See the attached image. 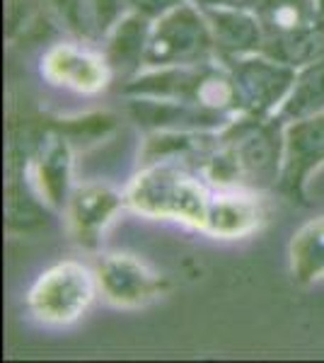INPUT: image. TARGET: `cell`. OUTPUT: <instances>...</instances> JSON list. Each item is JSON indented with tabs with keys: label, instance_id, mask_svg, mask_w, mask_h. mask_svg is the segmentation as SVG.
<instances>
[{
	"label": "cell",
	"instance_id": "obj_1",
	"mask_svg": "<svg viewBox=\"0 0 324 363\" xmlns=\"http://www.w3.org/2000/svg\"><path fill=\"white\" fill-rule=\"evenodd\" d=\"M284 128L276 116L238 114L220 128V143L199 169L218 189H269L284 165Z\"/></svg>",
	"mask_w": 324,
	"mask_h": 363
},
{
	"label": "cell",
	"instance_id": "obj_2",
	"mask_svg": "<svg viewBox=\"0 0 324 363\" xmlns=\"http://www.w3.org/2000/svg\"><path fill=\"white\" fill-rule=\"evenodd\" d=\"M121 95L179 99L218 114H240V99L233 75L220 61L140 70L135 78L121 85Z\"/></svg>",
	"mask_w": 324,
	"mask_h": 363
},
{
	"label": "cell",
	"instance_id": "obj_3",
	"mask_svg": "<svg viewBox=\"0 0 324 363\" xmlns=\"http://www.w3.org/2000/svg\"><path fill=\"white\" fill-rule=\"evenodd\" d=\"M211 196L213 194L201 179L174 162L145 165L123 191L126 206L135 213L160 220H179L201 230Z\"/></svg>",
	"mask_w": 324,
	"mask_h": 363
},
{
	"label": "cell",
	"instance_id": "obj_4",
	"mask_svg": "<svg viewBox=\"0 0 324 363\" xmlns=\"http://www.w3.org/2000/svg\"><path fill=\"white\" fill-rule=\"evenodd\" d=\"M255 15L264 29V56L291 68L324 56V22L315 0H262Z\"/></svg>",
	"mask_w": 324,
	"mask_h": 363
},
{
	"label": "cell",
	"instance_id": "obj_5",
	"mask_svg": "<svg viewBox=\"0 0 324 363\" xmlns=\"http://www.w3.org/2000/svg\"><path fill=\"white\" fill-rule=\"evenodd\" d=\"M206 61H218V51L208 22L196 3L186 0L152 22L143 70Z\"/></svg>",
	"mask_w": 324,
	"mask_h": 363
},
{
	"label": "cell",
	"instance_id": "obj_6",
	"mask_svg": "<svg viewBox=\"0 0 324 363\" xmlns=\"http://www.w3.org/2000/svg\"><path fill=\"white\" fill-rule=\"evenodd\" d=\"M97 277L75 259L58 262L34 281L27 308L46 325H70L90 308L97 294Z\"/></svg>",
	"mask_w": 324,
	"mask_h": 363
},
{
	"label": "cell",
	"instance_id": "obj_7",
	"mask_svg": "<svg viewBox=\"0 0 324 363\" xmlns=\"http://www.w3.org/2000/svg\"><path fill=\"white\" fill-rule=\"evenodd\" d=\"M223 66L233 75L240 99V114L269 119L279 112L296 83L298 68L279 63L264 54L223 58Z\"/></svg>",
	"mask_w": 324,
	"mask_h": 363
},
{
	"label": "cell",
	"instance_id": "obj_8",
	"mask_svg": "<svg viewBox=\"0 0 324 363\" xmlns=\"http://www.w3.org/2000/svg\"><path fill=\"white\" fill-rule=\"evenodd\" d=\"M324 165V114L291 121L284 128V165L276 189L286 199L305 203L308 179Z\"/></svg>",
	"mask_w": 324,
	"mask_h": 363
},
{
	"label": "cell",
	"instance_id": "obj_9",
	"mask_svg": "<svg viewBox=\"0 0 324 363\" xmlns=\"http://www.w3.org/2000/svg\"><path fill=\"white\" fill-rule=\"evenodd\" d=\"M97 286L109 303L119 308H140L162 298L164 279L133 255H104L95 267Z\"/></svg>",
	"mask_w": 324,
	"mask_h": 363
},
{
	"label": "cell",
	"instance_id": "obj_10",
	"mask_svg": "<svg viewBox=\"0 0 324 363\" xmlns=\"http://www.w3.org/2000/svg\"><path fill=\"white\" fill-rule=\"evenodd\" d=\"M128 114L145 131H220L235 116L218 114L179 99L128 97Z\"/></svg>",
	"mask_w": 324,
	"mask_h": 363
},
{
	"label": "cell",
	"instance_id": "obj_11",
	"mask_svg": "<svg viewBox=\"0 0 324 363\" xmlns=\"http://www.w3.org/2000/svg\"><path fill=\"white\" fill-rule=\"evenodd\" d=\"M126 206V199L107 184H82L70 191L66 213L68 228L75 242L85 250H97L104 228L111 223L119 211Z\"/></svg>",
	"mask_w": 324,
	"mask_h": 363
},
{
	"label": "cell",
	"instance_id": "obj_12",
	"mask_svg": "<svg viewBox=\"0 0 324 363\" xmlns=\"http://www.w3.org/2000/svg\"><path fill=\"white\" fill-rule=\"evenodd\" d=\"M41 73L49 83L82 95H95L111 80V70L104 56H95L75 44L51 46L41 61Z\"/></svg>",
	"mask_w": 324,
	"mask_h": 363
},
{
	"label": "cell",
	"instance_id": "obj_13",
	"mask_svg": "<svg viewBox=\"0 0 324 363\" xmlns=\"http://www.w3.org/2000/svg\"><path fill=\"white\" fill-rule=\"evenodd\" d=\"M150 29L152 20L138 13H128L107 34V39L102 42V56L111 70V80L126 83L145 68V49H148Z\"/></svg>",
	"mask_w": 324,
	"mask_h": 363
},
{
	"label": "cell",
	"instance_id": "obj_14",
	"mask_svg": "<svg viewBox=\"0 0 324 363\" xmlns=\"http://www.w3.org/2000/svg\"><path fill=\"white\" fill-rule=\"evenodd\" d=\"M201 13L208 22L211 34H213L218 61L262 54L264 29L255 13L233 8H201Z\"/></svg>",
	"mask_w": 324,
	"mask_h": 363
},
{
	"label": "cell",
	"instance_id": "obj_15",
	"mask_svg": "<svg viewBox=\"0 0 324 363\" xmlns=\"http://www.w3.org/2000/svg\"><path fill=\"white\" fill-rule=\"evenodd\" d=\"M220 143L218 131H150L140 148V165H157V162H174L186 165L206 162Z\"/></svg>",
	"mask_w": 324,
	"mask_h": 363
},
{
	"label": "cell",
	"instance_id": "obj_16",
	"mask_svg": "<svg viewBox=\"0 0 324 363\" xmlns=\"http://www.w3.org/2000/svg\"><path fill=\"white\" fill-rule=\"evenodd\" d=\"M73 174V145L63 133H51L41 143L32 165V177L39 194L51 208H66Z\"/></svg>",
	"mask_w": 324,
	"mask_h": 363
},
{
	"label": "cell",
	"instance_id": "obj_17",
	"mask_svg": "<svg viewBox=\"0 0 324 363\" xmlns=\"http://www.w3.org/2000/svg\"><path fill=\"white\" fill-rule=\"evenodd\" d=\"M68 32L85 42H104L123 15L131 13L126 0H49Z\"/></svg>",
	"mask_w": 324,
	"mask_h": 363
},
{
	"label": "cell",
	"instance_id": "obj_18",
	"mask_svg": "<svg viewBox=\"0 0 324 363\" xmlns=\"http://www.w3.org/2000/svg\"><path fill=\"white\" fill-rule=\"evenodd\" d=\"M262 225V206L242 189H220L211 196L203 230L213 238L235 240L252 235Z\"/></svg>",
	"mask_w": 324,
	"mask_h": 363
},
{
	"label": "cell",
	"instance_id": "obj_19",
	"mask_svg": "<svg viewBox=\"0 0 324 363\" xmlns=\"http://www.w3.org/2000/svg\"><path fill=\"white\" fill-rule=\"evenodd\" d=\"M324 114V56L298 68L296 83L274 116L284 124Z\"/></svg>",
	"mask_w": 324,
	"mask_h": 363
},
{
	"label": "cell",
	"instance_id": "obj_20",
	"mask_svg": "<svg viewBox=\"0 0 324 363\" xmlns=\"http://www.w3.org/2000/svg\"><path fill=\"white\" fill-rule=\"evenodd\" d=\"M288 255L296 284L310 286L324 279V216L300 228L291 240Z\"/></svg>",
	"mask_w": 324,
	"mask_h": 363
},
{
	"label": "cell",
	"instance_id": "obj_21",
	"mask_svg": "<svg viewBox=\"0 0 324 363\" xmlns=\"http://www.w3.org/2000/svg\"><path fill=\"white\" fill-rule=\"evenodd\" d=\"M126 3H128V8H131V13H138L155 22L157 17L167 15L169 10L179 8L186 0H126Z\"/></svg>",
	"mask_w": 324,
	"mask_h": 363
},
{
	"label": "cell",
	"instance_id": "obj_22",
	"mask_svg": "<svg viewBox=\"0 0 324 363\" xmlns=\"http://www.w3.org/2000/svg\"><path fill=\"white\" fill-rule=\"evenodd\" d=\"M199 8H233V10H255L262 5V0H191Z\"/></svg>",
	"mask_w": 324,
	"mask_h": 363
},
{
	"label": "cell",
	"instance_id": "obj_23",
	"mask_svg": "<svg viewBox=\"0 0 324 363\" xmlns=\"http://www.w3.org/2000/svg\"><path fill=\"white\" fill-rule=\"evenodd\" d=\"M315 3H317V13H320L322 22H324V0H315Z\"/></svg>",
	"mask_w": 324,
	"mask_h": 363
}]
</instances>
